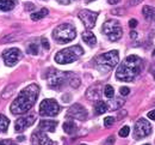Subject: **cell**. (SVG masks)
I'll use <instances>...</instances> for the list:
<instances>
[{
    "label": "cell",
    "instance_id": "obj_1",
    "mask_svg": "<svg viewBox=\"0 0 155 145\" xmlns=\"http://www.w3.org/2000/svg\"><path fill=\"white\" fill-rule=\"evenodd\" d=\"M39 94V86L37 84H30L25 89H23L15 98V101L11 104V113L12 114H24L29 112L35 102L37 101Z\"/></svg>",
    "mask_w": 155,
    "mask_h": 145
},
{
    "label": "cell",
    "instance_id": "obj_2",
    "mask_svg": "<svg viewBox=\"0 0 155 145\" xmlns=\"http://www.w3.org/2000/svg\"><path fill=\"white\" fill-rule=\"evenodd\" d=\"M143 61L137 55L127 57L116 71V78L123 82H131L142 72Z\"/></svg>",
    "mask_w": 155,
    "mask_h": 145
},
{
    "label": "cell",
    "instance_id": "obj_3",
    "mask_svg": "<svg viewBox=\"0 0 155 145\" xmlns=\"http://www.w3.org/2000/svg\"><path fill=\"white\" fill-rule=\"evenodd\" d=\"M118 61H119V53L117 50H110L104 54H100L94 60L97 68L103 73H106L111 71L114 67H116Z\"/></svg>",
    "mask_w": 155,
    "mask_h": 145
},
{
    "label": "cell",
    "instance_id": "obj_4",
    "mask_svg": "<svg viewBox=\"0 0 155 145\" xmlns=\"http://www.w3.org/2000/svg\"><path fill=\"white\" fill-rule=\"evenodd\" d=\"M84 54V49L80 46H72L64 48L55 54V61L60 65H67L77 61L78 59Z\"/></svg>",
    "mask_w": 155,
    "mask_h": 145
},
{
    "label": "cell",
    "instance_id": "obj_5",
    "mask_svg": "<svg viewBox=\"0 0 155 145\" xmlns=\"http://www.w3.org/2000/svg\"><path fill=\"white\" fill-rule=\"evenodd\" d=\"M77 36L75 28L72 24L64 23L56 26L53 31V39L60 44H64L68 42H72Z\"/></svg>",
    "mask_w": 155,
    "mask_h": 145
},
{
    "label": "cell",
    "instance_id": "obj_6",
    "mask_svg": "<svg viewBox=\"0 0 155 145\" xmlns=\"http://www.w3.org/2000/svg\"><path fill=\"white\" fill-rule=\"evenodd\" d=\"M73 76H74V73H71V72H61L58 70H50L49 74L47 76V79H48L49 86H51L54 89H58V88L63 86L64 84H69Z\"/></svg>",
    "mask_w": 155,
    "mask_h": 145
},
{
    "label": "cell",
    "instance_id": "obj_7",
    "mask_svg": "<svg viewBox=\"0 0 155 145\" xmlns=\"http://www.w3.org/2000/svg\"><path fill=\"white\" fill-rule=\"evenodd\" d=\"M101 31L111 41H118L123 35V29L117 19H109L105 22L101 26Z\"/></svg>",
    "mask_w": 155,
    "mask_h": 145
},
{
    "label": "cell",
    "instance_id": "obj_8",
    "mask_svg": "<svg viewBox=\"0 0 155 145\" xmlns=\"http://www.w3.org/2000/svg\"><path fill=\"white\" fill-rule=\"evenodd\" d=\"M60 105L53 98H45L41 102L39 105V114L42 116H56L60 113Z\"/></svg>",
    "mask_w": 155,
    "mask_h": 145
},
{
    "label": "cell",
    "instance_id": "obj_9",
    "mask_svg": "<svg viewBox=\"0 0 155 145\" xmlns=\"http://www.w3.org/2000/svg\"><path fill=\"white\" fill-rule=\"evenodd\" d=\"M152 133V125L149 124L148 120L146 119H138L136 121L134 127V137L135 139H142L144 137H148Z\"/></svg>",
    "mask_w": 155,
    "mask_h": 145
},
{
    "label": "cell",
    "instance_id": "obj_10",
    "mask_svg": "<svg viewBox=\"0 0 155 145\" xmlns=\"http://www.w3.org/2000/svg\"><path fill=\"white\" fill-rule=\"evenodd\" d=\"M21 52H20L18 48H8V49H5L2 52V58H4V62L6 66L11 67V66H15L17 62L20 60L21 58Z\"/></svg>",
    "mask_w": 155,
    "mask_h": 145
},
{
    "label": "cell",
    "instance_id": "obj_11",
    "mask_svg": "<svg viewBox=\"0 0 155 145\" xmlns=\"http://www.w3.org/2000/svg\"><path fill=\"white\" fill-rule=\"evenodd\" d=\"M79 18L84 23L86 29H92L96 25V22L98 18V12H93L90 10H82L79 12Z\"/></svg>",
    "mask_w": 155,
    "mask_h": 145
},
{
    "label": "cell",
    "instance_id": "obj_12",
    "mask_svg": "<svg viewBox=\"0 0 155 145\" xmlns=\"http://www.w3.org/2000/svg\"><path fill=\"white\" fill-rule=\"evenodd\" d=\"M87 110L85 109L84 105L79 103H75L73 105L69 107V109L67 110V116L68 118H72V119H77L80 121H84L87 119Z\"/></svg>",
    "mask_w": 155,
    "mask_h": 145
},
{
    "label": "cell",
    "instance_id": "obj_13",
    "mask_svg": "<svg viewBox=\"0 0 155 145\" xmlns=\"http://www.w3.org/2000/svg\"><path fill=\"white\" fill-rule=\"evenodd\" d=\"M35 120H36L35 114L28 115V116H24V118H19V119L15 123V131H16V132H23V131H25V129L29 128L31 125H34Z\"/></svg>",
    "mask_w": 155,
    "mask_h": 145
},
{
    "label": "cell",
    "instance_id": "obj_14",
    "mask_svg": "<svg viewBox=\"0 0 155 145\" xmlns=\"http://www.w3.org/2000/svg\"><path fill=\"white\" fill-rule=\"evenodd\" d=\"M31 142L34 145H55L53 140L49 139V137L43 132V131H36L31 136Z\"/></svg>",
    "mask_w": 155,
    "mask_h": 145
},
{
    "label": "cell",
    "instance_id": "obj_15",
    "mask_svg": "<svg viewBox=\"0 0 155 145\" xmlns=\"http://www.w3.org/2000/svg\"><path fill=\"white\" fill-rule=\"evenodd\" d=\"M56 121H53V120H42L39 123L38 129L43 131V132H54L56 129Z\"/></svg>",
    "mask_w": 155,
    "mask_h": 145
},
{
    "label": "cell",
    "instance_id": "obj_16",
    "mask_svg": "<svg viewBox=\"0 0 155 145\" xmlns=\"http://www.w3.org/2000/svg\"><path fill=\"white\" fill-rule=\"evenodd\" d=\"M81 36H82V41L85 42L86 44H88V46H91V47L96 46V43H97V39H96V36H94V34H93L92 31H90V30L84 31Z\"/></svg>",
    "mask_w": 155,
    "mask_h": 145
},
{
    "label": "cell",
    "instance_id": "obj_17",
    "mask_svg": "<svg viewBox=\"0 0 155 145\" xmlns=\"http://www.w3.org/2000/svg\"><path fill=\"white\" fill-rule=\"evenodd\" d=\"M142 15L147 21H155V7L144 6L142 9Z\"/></svg>",
    "mask_w": 155,
    "mask_h": 145
},
{
    "label": "cell",
    "instance_id": "obj_18",
    "mask_svg": "<svg viewBox=\"0 0 155 145\" xmlns=\"http://www.w3.org/2000/svg\"><path fill=\"white\" fill-rule=\"evenodd\" d=\"M86 96H87L88 100H98L100 97V89H99V86H91L87 90Z\"/></svg>",
    "mask_w": 155,
    "mask_h": 145
},
{
    "label": "cell",
    "instance_id": "obj_19",
    "mask_svg": "<svg viewBox=\"0 0 155 145\" xmlns=\"http://www.w3.org/2000/svg\"><path fill=\"white\" fill-rule=\"evenodd\" d=\"M16 6V0H0V11H11Z\"/></svg>",
    "mask_w": 155,
    "mask_h": 145
},
{
    "label": "cell",
    "instance_id": "obj_20",
    "mask_svg": "<svg viewBox=\"0 0 155 145\" xmlns=\"http://www.w3.org/2000/svg\"><path fill=\"white\" fill-rule=\"evenodd\" d=\"M123 104H124V100L117 97V98H114V101H110V102L107 103V109H110V110H117V109H119Z\"/></svg>",
    "mask_w": 155,
    "mask_h": 145
},
{
    "label": "cell",
    "instance_id": "obj_21",
    "mask_svg": "<svg viewBox=\"0 0 155 145\" xmlns=\"http://www.w3.org/2000/svg\"><path fill=\"white\" fill-rule=\"evenodd\" d=\"M107 103H105L104 101H97V103L94 104V113L100 115L104 114L105 112H107Z\"/></svg>",
    "mask_w": 155,
    "mask_h": 145
},
{
    "label": "cell",
    "instance_id": "obj_22",
    "mask_svg": "<svg viewBox=\"0 0 155 145\" xmlns=\"http://www.w3.org/2000/svg\"><path fill=\"white\" fill-rule=\"evenodd\" d=\"M63 131L67 133V134H73L75 131H77V125L74 124L73 121H66L63 124Z\"/></svg>",
    "mask_w": 155,
    "mask_h": 145
},
{
    "label": "cell",
    "instance_id": "obj_23",
    "mask_svg": "<svg viewBox=\"0 0 155 145\" xmlns=\"http://www.w3.org/2000/svg\"><path fill=\"white\" fill-rule=\"evenodd\" d=\"M48 13H49V11H48L47 9H42V10L37 11V12L31 13V19H32V21H39V19L44 18Z\"/></svg>",
    "mask_w": 155,
    "mask_h": 145
},
{
    "label": "cell",
    "instance_id": "obj_24",
    "mask_svg": "<svg viewBox=\"0 0 155 145\" xmlns=\"http://www.w3.org/2000/svg\"><path fill=\"white\" fill-rule=\"evenodd\" d=\"M8 124H10L8 119H7L5 115H1V114H0V133H2V132H6V131H7V128H8Z\"/></svg>",
    "mask_w": 155,
    "mask_h": 145
},
{
    "label": "cell",
    "instance_id": "obj_25",
    "mask_svg": "<svg viewBox=\"0 0 155 145\" xmlns=\"http://www.w3.org/2000/svg\"><path fill=\"white\" fill-rule=\"evenodd\" d=\"M15 90H16V86H15V85H8V86L2 91L1 97H2V98H8V97H11V96L15 94Z\"/></svg>",
    "mask_w": 155,
    "mask_h": 145
},
{
    "label": "cell",
    "instance_id": "obj_26",
    "mask_svg": "<svg viewBox=\"0 0 155 145\" xmlns=\"http://www.w3.org/2000/svg\"><path fill=\"white\" fill-rule=\"evenodd\" d=\"M104 95L107 97V98H114L115 97V90H114V86L111 85H106L104 88Z\"/></svg>",
    "mask_w": 155,
    "mask_h": 145
},
{
    "label": "cell",
    "instance_id": "obj_27",
    "mask_svg": "<svg viewBox=\"0 0 155 145\" xmlns=\"http://www.w3.org/2000/svg\"><path fill=\"white\" fill-rule=\"evenodd\" d=\"M26 52H28L29 54L37 55V54H38V46H37V43H30V44L28 46Z\"/></svg>",
    "mask_w": 155,
    "mask_h": 145
},
{
    "label": "cell",
    "instance_id": "obj_28",
    "mask_svg": "<svg viewBox=\"0 0 155 145\" xmlns=\"http://www.w3.org/2000/svg\"><path fill=\"white\" fill-rule=\"evenodd\" d=\"M129 133H130V127L129 126H124V127H122L120 129H119V137H122V138H125V137H128L129 136Z\"/></svg>",
    "mask_w": 155,
    "mask_h": 145
},
{
    "label": "cell",
    "instance_id": "obj_29",
    "mask_svg": "<svg viewBox=\"0 0 155 145\" xmlns=\"http://www.w3.org/2000/svg\"><path fill=\"white\" fill-rule=\"evenodd\" d=\"M69 85H71L72 88H74V89L79 88V85H80V79L78 78L75 74L72 77V79H71V82H69Z\"/></svg>",
    "mask_w": 155,
    "mask_h": 145
},
{
    "label": "cell",
    "instance_id": "obj_30",
    "mask_svg": "<svg viewBox=\"0 0 155 145\" xmlns=\"http://www.w3.org/2000/svg\"><path fill=\"white\" fill-rule=\"evenodd\" d=\"M114 123H115V118H114V116H106V118L104 119V125H105L106 127L112 126Z\"/></svg>",
    "mask_w": 155,
    "mask_h": 145
},
{
    "label": "cell",
    "instance_id": "obj_31",
    "mask_svg": "<svg viewBox=\"0 0 155 145\" xmlns=\"http://www.w3.org/2000/svg\"><path fill=\"white\" fill-rule=\"evenodd\" d=\"M129 92H130V89H129L128 86H122V88L119 89V94H120L122 96H128Z\"/></svg>",
    "mask_w": 155,
    "mask_h": 145
},
{
    "label": "cell",
    "instance_id": "obj_32",
    "mask_svg": "<svg viewBox=\"0 0 155 145\" xmlns=\"http://www.w3.org/2000/svg\"><path fill=\"white\" fill-rule=\"evenodd\" d=\"M41 42H42V46H43V48H44V49H47V50H48V49L50 48V44H49V42H48V40H47L45 37H43V39L41 40Z\"/></svg>",
    "mask_w": 155,
    "mask_h": 145
},
{
    "label": "cell",
    "instance_id": "obj_33",
    "mask_svg": "<svg viewBox=\"0 0 155 145\" xmlns=\"http://www.w3.org/2000/svg\"><path fill=\"white\" fill-rule=\"evenodd\" d=\"M114 144H115V137H114V136L109 137V138L104 142V145H114Z\"/></svg>",
    "mask_w": 155,
    "mask_h": 145
},
{
    "label": "cell",
    "instance_id": "obj_34",
    "mask_svg": "<svg viewBox=\"0 0 155 145\" xmlns=\"http://www.w3.org/2000/svg\"><path fill=\"white\" fill-rule=\"evenodd\" d=\"M0 145H16V144L13 143V140L6 139V140H0Z\"/></svg>",
    "mask_w": 155,
    "mask_h": 145
},
{
    "label": "cell",
    "instance_id": "obj_35",
    "mask_svg": "<svg viewBox=\"0 0 155 145\" xmlns=\"http://www.w3.org/2000/svg\"><path fill=\"white\" fill-rule=\"evenodd\" d=\"M129 26H130L131 29H135L136 26H137V21H136L135 18H133V19L129 21Z\"/></svg>",
    "mask_w": 155,
    "mask_h": 145
},
{
    "label": "cell",
    "instance_id": "obj_36",
    "mask_svg": "<svg viewBox=\"0 0 155 145\" xmlns=\"http://www.w3.org/2000/svg\"><path fill=\"white\" fill-rule=\"evenodd\" d=\"M148 118H149L150 120H155V110H150V112L148 113Z\"/></svg>",
    "mask_w": 155,
    "mask_h": 145
},
{
    "label": "cell",
    "instance_id": "obj_37",
    "mask_svg": "<svg viewBox=\"0 0 155 145\" xmlns=\"http://www.w3.org/2000/svg\"><path fill=\"white\" fill-rule=\"evenodd\" d=\"M60 4H62V5H69L72 1H74V0H58Z\"/></svg>",
    "mask_w": 155,
    "mask_h": 145
},
{
    "label": "cell",
    "instance_id": "obj_38",
    "mask_svg": "<svg viewBox=\"0 0 155 145\" xmlns=\"http://www.w3.org/2000/svg\"><path fill=\"white\" fill-rule=\"evenodd\" d=\"M25 9H26V11H31L35 9V6L32 4H25Z\"/></svg>",
    "mask_w": 155,
    "mask_h": 145
},
{
    "label": "cell",
    "instance_id": "obj_39",
    "mask_svg": "<svg viewBox=\"0 0 155 145\" xmlns=\"http://www.w3.org/2000/svg\"><path fill=\"white\" fill-rule=\"evenodd\" d=\"M69 100H71V95L67 94V95H63V96H62V101H63V102H68Z\"/></svg>",
    "mask_w": 155,
    "mask_h": 145
},
{
    "label": "cell",
    "instance_id": "obj_40",
    "mask_svg": "<svg viewBox=\"0 0 155 145\" xmlns=\"http://www.w3.org/2000/svg\"><path fill=\"white\" fill-rule=\"evenodd\" d=\"M142 0H130V5H133V6H135L137 4H140Z\"/></svg>",
    "mask_w": 155,
    "mask_h": 145
},
{
    "label": "cell",
    "instance_id": "obj_41",
    "mask_svg": "<svg viewBox=\"0 0 155 145\" xmlns=\"http://www.w3.org/2000/svg\"><path fill=\"white\" fill-rule=\"evenodd\" d=\"M119 1H120V0H107V2H109L110 5H116Z\"/></svg>",
    "mask_w": 155,
    "mask_h": 145
},
{
    "label": "cell",
    "instance_id": "obj_42",
    "mask_svg": "<svg viewBox=\"0 0 155 145\" xmlns=\"http://www.w3.org/2000/svg\"><path fill=\"white\" fill-rule=\"evenodd\" d=\"M136 36H137V34H136L135 31H131V33H130V37H131V39H135Z\"/></svg>",
    "mask_w": 155,
    "mask_h": 145
},
{
    "label": "cell",
    "instance_id": "obj_43",
    "mask_svg": "<svg viewBox=\"0 0 155 145\" xmlns=\"http://www.w3.org/2000/svg\"><path fill=\"white\" fill-rule=\"evenodd\" d=\"M23 140H25V137L24 136H19L18 137V142H23Z\"/></svg>",
    "mask_w": 155,
    "mask_h": 145
},
{
    "label": "cell",
    "instance_id": "obj_44",
    "mask_svg": "<svg viewBox=\"0 0 155 145\" xmlns=\"http://www.w3.org/2000/svg\"><path fill=\"white\" fill-rule=\"evenodd\" d=\"M153 55L155 57V49H154V52H153Z\"/></svg>",
    "mask_w": 155,
    "mask_h": 145
},
{
    "label": "cell",
    "instance_id": "obj_45",
    "mask_svg": "<svg viewBox=\"0 0 155 145\" xmlns=\"http://www.w3.org/2000/svg\"><path fill=\"white\" fill-rule=\"evenodd\" d=\"M143 145H150V144H143Z\"/></svg>",
    "mask_w": 155,
    "mask_h": 145
},
{
    "label": "cell",
    "instance_id": "obj_46",
    "mask_svg": "<svg viewBox=\"0 0 155 145\" xmlns=\"http://www.w3.org/2000/svg\"><path fill=\"white\" fill-rule=\"evenodd\" d=\"M80 145H86V144H80Z\"/></svg>",
    "mask_w": 155,
    "mask_h": 145
},
{
    "label": "cell",
    "instance_id": "obj_47",
    "mask_svg": "<svg viewBox=\"0 0 155 145\" xmlns=\"http://www.w3.org/2000/svg\"><path fill=\"white\" fill-rule=\"evenodd\" d=\"M154 79H155V73H154Z\"/></svg>",
    "mask_w": 155,
    "mask_h": 145
}]
</instances>
